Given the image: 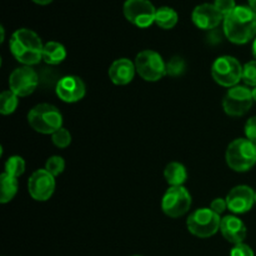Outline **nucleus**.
Returning a JSON list of instances; mask_svg holds the SVG:
<instances>
[{"label":"nucleus","instance_id":"obj_1","mask_svg":"<svg viewBox=\"0 0 256 256\" xmlns=\"http://www.w3.org/2000/svg\"><path fill=\"white\" fill-rule=\"evenodd\" d=\"M224 34L234 44H245L256 35V12L250 6H236L224 18Z\"/></svg>","mask_w":256,"mask_h":256},{"label":"nucleus","instance_id":"obj_2","mask_svg":"<svg viewBox=\"0 0 256 256\" xmlns=\"http://www.w3.org/2000/svg\"><path fill=\"white\" fill-rule=\"evenodd\" d=\"M10 52L15 59L24 64L25 66L39 64L42 59V39L38 36L36 32L29 29H19L12 35L10 39Z\"/></svg>","mask_w":256,"mask_h":256},{"label":"nucleus","instance_id":"obj_3","mask_svg":"<svg viewBox=\"0 0 256 256\" xmlns=\"http://www.w3.org/2000/svg\"><path fill=\"white\" fill-rule=\"evenodd\" d=\"M28 122L40 134H54L62 129V116L59 110L50 104H39L28 114Z\"/></svg>","mask_w":256,"mask_h":256},{"label":"nucleus","instance_id":"obj_4","mask_svg":"<svg viewBox=\"0 0 256 256\" xmlns=\"http://www.w3.org/2000/svg\"><path fill=\"white\" fill-rule=\"evenodd\" d=\"M226 162L230 169L244 172L256 164V145L248 139H236L228 146Z\"/></svg>","mask_w":256,"mask_h":256},{"label":"nucleus","instance_id":"obj_5","mask_svg":"<svg viewBox=\"0 0 256 256\" xmlns=\"http://www.w3.org/2000/svg\"><path fill=\"white\" fill-rule=\"evenodd\" d=\"M222 224L220 215L212 212V209L202 208V209L196 210L188 218V229L192 235L198 238H210L218 232Z\"/></svg>","mask_w":256,"mask_h":256},{"label":"nucleus","instance_id":"obj_6","mask_svg":"<svg viewBox=\"0 0 256 256\" xmlns=\"http://www.w3.org/2000/svg\"><path fill=\"white\" fill-rule=\"evenodd\" d=\"M212 75L215 82L222 86H236L242 78V66L234 56L225 55L215 60L212 68Z\"/></svg>","mask_w":256,"mask_h":256},{"label":"nucleus","instance_id":"obj_7","mask_svg":"<svg viewBox=\"0 0 256 256\" xmlns=\"http://www.w3.org/2000/svg\"><path fill=\"white\" fill-rule=\"evenodd\" d=\"M135 69L146 82H158L166 75V64L162 55L154 50H144L139 52L135 59Z\"/></svg>","mask_w":256,"mask_h":256},{"label":"nucleus","instance_id":"obj_8","mask_svg":"<svg viewBox=\"0 0 256 256\" xmlns=\"http://www.w3.org/2000/svg\"><path fill=\"white\" fill-rule=\"evenodd\" d=\"M192 195L184 186H170L162 200V209L168 216L180 218L189 212Z\"/></svg>","mask_w":256,"mask_h":256},{"label":"nucleus","instance_id":"obj_9","mask_svg":"<svg viewBox=\"0 0 256 256\" xmlns=\"http://www.w3.org/2000/svg\"><path fill=\"white\" fill-rule=\"evenodd\" d=\"M252 102L254 99H252V90L242 85H236L230 88L229 92H226L222 100V108L230 116H242L249 112Z\"/></svg>","mask_w":256,"mask_h":256},{"label":"nucleus","instance_id":"obj_10","mask_svg":"<svg viewBox=\"0 0 256 256\" xmlns=\"http://www.w3.org/2000/svg\"><path fill=\"white\" fill-rule=\"evenodd\" d=\"M156 9L149 0H126L124 15L130 22L139 28H148L155 22Z\"/></svg>","mask_w":256,"mask_h":256},{"label":"nucleus","instance_id":"obj_11","mask_svg":"<svg viewBox=\"0 0 256 256\" xmlns=\"http://www.w3.org/2000/svg\"><path fill=\"white\" fill-rule=\"evenodd\" d=\"M39 85V75L30 66L15 69L9 76V86L18 96H28L32 94Z\"/></svg>","mask_w":256,"mask_h":256},{"label":"nucleus","instance_id":"obj_12","mask_svg":"<svg viewBox=\"0 0 256 256\" xmlns=\"http://www.w3.org/2000/svg\"><path fill=\"white\" fill-rule=\"evenodd\" d=\"M28 190L30 196L36 202H46L52 198L55 190V176L45 169L32 172L28 182Z\"/></svg>","mask_w":256,"mask_h":256},{"label":"nucleus","instance_id":"obj_13","mask_svg":"<svg viewBox=\"0 0 256 256\" xmlns=\"http://www.w3.org/2000/svg\"><path fill=\"white\" fill-rule=\"evenodd\" d=\"M228 208L235 214H244L252 210L255 204L254 190L246 185H239L230 190L226 196Z\"/></svg>","mask_w":256,"mask_h":256},{"label":"nucleus","instance_id":"obj_14","mask_svg":"<svg viewBox=\"0 0 256 256\" xmlns=\"http://www.w3.org/2000/svg\"><path fill=\"white\" fill-rule=\"evenodd\" d=\"M56 95L65 102H76L85 95V84L74 75L62 76L55 88Z\"/></svg>","mask_w":256,"mask_h":256},{"label":"nucleus","instance_id":"obj_15","mask_svg":"<svg viewBox=\"0 0 256 256\" xmlns=\"http://www.w3.org/2000/svg\"><path fill=\"white\" fill-rule=\"evenodd\" d=\"M192 22L199 29L212 30L224 20L222 12L215 8L214 4H202L192 12Z\"/></svg>","mask_w":256,"mask_h":256},{"label":"nucleus","instance_id":"obj_16","mask_svg":"<svg viewBox=\"0 0 256 256\" xmlns=\"http://www.w3.org/2000/svg\"><path fill=\"white\" fill-rule=\"evenodd\" d=\"M220 232L222 236L232 244H242L246 238V226L244 222L236 216L228 215L222 218L220 224Z\"/></svg>","mask_w":256,"mask_h":256},{"label":"nucleus","instance_id":"obj_17","mask_svg":"<svg viewBox=\"0 0 256 256\" xmlns=\"http://www.w3.org/2000/svg\"><path fill=\"white\" fill-rule=\"evenodd\" d=\"M136 69L135 64L130 62L129 59H118L110 65L109 68V78L114 84L116 85H126L134 79V75Z\"/></svg>","mask_w":256,"mask_h":256},{"label":"nucleus","instance_id":"obj_18","mask_svg":"<svg viewBox=\"0 0 256 256\" xmlns=\"http://www.w3.org/2000/svg\"><path fill=\"white\" fill-rule=\"evenodd\" d=\"M164 176L170 186H182L188 178V172L184 165L180 162H170L165 168Z\"/></svg>","mask_w":256,"mask_h":256},{"label":"nucleus","instance_id":"obj_19","mask_svg":"<svg viewBox=\"0 0 256 256\" xmlns=\"http://www.w3.org/2000/svg\"><path fill=\"white\" fill-rule=\"evenodd\" d=\"M66 56V50L64 45L58 42H49L44 45L42 59L49 65H58Z\"/></svg>","mask_w":256,"mask_h":256},{"label":"nucleus","instance_id":"obj_20","mask_svg":"<svg viewBox=\"0 0 256 256\" xmlns=\"http://www.w3.org/2000/svg\"><path fill=\"white\" fill-rule=\"evenodd\" d=\"M0 185H2V194H0V202L2 204H6L18 192V178L2 172L0 175Z\"/></svg>","mask_w":256,"mask_h":256},{"label":"nucleus","instance_id":"obj_21","mask_svg":"<svg viewBox=\"0 0 256 256\" xmlns=\"http://www.w3.org/2000/svg\"><path fill=\"white\" fill-rule=\"evenodd\" d=\"M178 14L174 9L169 6H162L156 10L155 14V24L162 29H172L176 25Z\"/></svg>","mask_w":256,"mask_h":256},{"label":"nucleus","instance_id":"obj_22","mask_svg":"<svg viewBox=\"0 0 256 256\" xmlns=\"http://www.w3.org/2000/svg\"><path fill=\"white\" fill-rule=\"evenodd\" d=\"M19 104V99L15 92L12 90H5L0 95V112L2 115H9L15 112Z\"/></svg>","mask_w":256,"mask_h":256},{"label":"nucleus","instance_id":"obj_23","mask_svg":"<svg viewBox=\"0 0 256 256\" xmlns=\"http://www.w3.org/2000/svg\"><path fill=\"white\" fill-rule=\"evenodd\" d=\"M25 172V162L22 156H12L5 162V172L14 178H19Z\"/></svg>","mask_w":256,"mask_h":256},{"label":"nucleus","instance_id":"obj_24","mask_svg":"<svg viewBox=\"0 0 256 256\" xmlns=\"http://www.w3.org/2000/svg\"><path fill=\"white\" fill-rule=\"evenodd\" d=\"M39 84H42V86H52L55 84L56 88L58 82L62 78L59 76L56 70L52 69V68H42V70L39 72Z\"/></svg>","mask_w":256,"mask_h":256},{"label":"nucleus","instance_id":"obj_25","mask_svg":"<svg viewBox=\"0 0 256 256\" xmlns=\"http://www.w3.org/2000/svg\"><path fill=\"white\" fill-rule=\"evenodd\" d=\"M65 169V162L62 156H52L48 159L46 164H45V170L49 172L52 176H58L62 174Z\"/></svg>","mask_w":256,"mask_h":256},{"label":"nucleus","instance_id":"obj_26","mask_svg":"<svg viewBox=\"0 0 256 256\" xmlns=\"http://www.w3.org/2000/svg\"><path fill=\"white\" fill-rule=\"evenodd\" d=\"M242 80L249 86H256V60L246 62L242 66Z\"/></svg>","mask_w":256,"mask_h":256},{"label":"nucleus","instance_id":"obj_27","mask_svg":"<svg viewBox=\"0 0 256 256\" xmlns=\"http://www.w3.org/2000/svg\"><path fill=\"white\" fill-rule=\"evenodd\" d=\"M185 62L179 56H175L166 62V74L170 76H179L184 72Z\"/></svg>","mask_w":256,"mask_h":256},{"label":"nucleus","instance_id":"obj_28","mask_svg":"<svg viewBox=\"0 0 256 256\" xmlns=\"http://www.w3.org/2000/svg\"><path fill=\"white\" fill-rule=\"evenodd\" d=\"M52 142H54L55 146L60 148V149H65V148H68L70 145V142H72V135H70V132H68L66 129H64V128H62V129H59L58 132H55L54 134H52Z\"/></svg>","mask_w":256,"mask_h":256},{"label":"nucleus","instance_id":"obj_29","mask_svg":"<svg viewBox=\"0 0 256 256\" xmlns=\"http://www.w3.org/2000/svg\"><path fill=\"white\" fill-rule=\"evenodd\" d=\"M215 8L222 14V16H228L230 12H232L236 8L235 0H215Z\"/></svg>","mask_w":256,"mask_h":256},{"label":"nucleus","instance_id":"obj_30","mask_svg":"<svg viewBox=\"0 0 256 256\" xmlns=\"http://www.w3.org/2000/svg\"><path fill=\"white\" fill-rule=\"evenodd\" d=\"M245 135L246 139L256 145V116L250 118L245 125Z\"/></svg>","mask_w":256,"mask_h":256},{"label":"nucleus","instance_id":"obj_31","mask_svg":"<svg viewBox=\"0 0 256 256\" xmlns=\"http://www.w3.org/2000/svg\"><path fill=\"white\" fill-rule=\"evenodd\" d=\"M230 256H254V252L252 248L246 244H236L232 249Z\"/></svg>","mask_w":256,"mask_h":256},{"label":"nucleus","instance_id":"obj_32","mask_svg":"<svg viewBox=\"0 0 256 256\" xmlns=\"http://www.w3.org/2000/svg\"><path fill=\"white\" fill-rule=\"evenodd\" d=\"M228 208L226 199H222V198H218V199H214L210 204V209L214 212H216L218 215L222 214L225 212V209Z\"/></svg>","mask_w":256,"mask_h":256},{"label":"nucleus","instance_id":"obj_33","mask_svg":"<svg viewBox=\"0 0 256 256\" xmlns=\"http://www.w3.org/2000/svg\"><path fill=\"white\" fill-rule=\"evenodd\" d=\"M35 4H39V5H48L52 2V0H32Z\"/></svg>","mask_w":256,"mask_h":256},{"label":"nucleus","instance_id":"obj_34","mask_svg":"<svg viewBox=\"0 0 256 256\" xmlns=\"http://www.w3.org/2000/svg\"><path fill=\"white\" fill-rule=\"evenodd\" d=\"M249 4H250V8H252V9L256 12V0H249Z\"/></svg>","mask_w":256,"mask_h":256},{"label":"nucleus","instance_id":"obj_35","mask_svg":"<svg viewBox=\"0 0 256 256\" xmlns=\"http://www.w3.org/2000/svg\"><path fill=\"white\" fill-rule=\"evenodd\" d=\"M252 55H254V58L256 60V39L254 40V44H252Z\"/></svg>","mask_w":256,"mask_h":256},{"label":"nucleus","instance_id":"obj_36","mask_svg":"<svg viewBox=\"0 0 256 256\" xmlns=\"http://www.w3.org/2000/svg\"><path fill=\"white\" fill-rule=\"evenodd\" d=\"M0 32H2V39H0V42H2V40H4V36H5V30H4V28L0 26Z\"/></svg>","mask_w":256,"mask_h":256},{"label":"nucleus","instance_id":"obj_37","mask_svg":"<svg viewBox=\"0 0 256 256\" xmlns=\"http://www.w3.org/2000/svg\"><path fill=\"white\" fill-rule=\"evenodd\" d=\"M252 99H254V102H256V86L252 90Z\"/></svg>","mask_w":256,"mask_h":256},{"label":"nucleus","instance_id":"obj_38","mask_svg":"<svg viewBox=\"0 0 256 256\" xmlns=\"http://www.w3.org/2000/svg\"><path fill=\"white\" fill-rule=\"evenodd\" d=\"M255 204H256V192H255Z\"/></svg>","mask_w":256,"mask_h":256},{"label":"nucleus","instance_id":"obj_39","mask_svg":"<svg viewBox=\"0 0 256 256\" xmlns=\"http://www.w3.org/2000/svg\"><path fill=\"white\" fill-rule=\"evenodd\" d=\"M134 256H140V255H134Z\"/></svg>","mask_w":256,"mask_h":256}]
</instances>
